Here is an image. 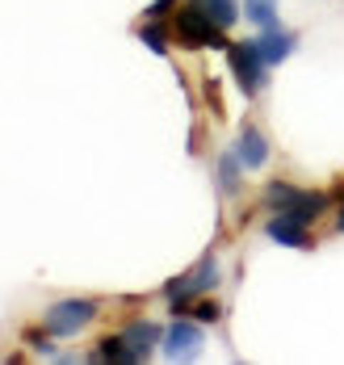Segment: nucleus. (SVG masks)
I'll list each match as a JSON object with an SVG mask.
<instances>
[{"instance_id": "obj_13", "label": "nucleus", "mask_w": 344, "mask_h": 365, "mask_svg": "<svg viewBox=\"0 0 344 365\" xmlns=\"http://www.w3.org/2000/svg\"><path fill=\"white\" fill-rule=\"evenodd\" d=\"M206 13H210V21L214 26H223V30H231L239 17H244V9H239V0H197Z\"/></svg>"}, {"instance_id": "obj_6", "label": "nucleus", "mask_w": 344, "mask_h": 365, "mask_svg": "<svg viewBox=\"0 0 344 365\" xmlns=\"http://www.w3.org/2000/svg\"><path fill=\"white\" fill-rule=\"evenodd\" d=\"M202 344H206V336H202V324L197 319H185V315H177L172 319V328L164 331V357L168 361H189L202 353Z\"/></svg>"}, {"instance_id": "obj_12", "label": "nucleus", "mask_w": 344, "mask_h": 365, "mask_svg": "<svg viewBox=\"0 0 344 365\" xmlns=\"http://www.w3.org/2000/svg\"><path fill=\"white\" fill-rule=\"evenodd\" d=\"M93 361H118V365H135V353L126 349V340H122V331L118 336H105L97 349H93Z\"/></svg>"}, {"instance_id": "obj_1", "label": "nucleus", "mask_w": 344, "mask_h": 365, "mask_svg": "<svg viewBox=\"0 0 344 365\" xmlns=\"http://www.w3.org/2000/svg\"><path fill=\"white\" fill-rule=\"evenodd\" d=\"M261 197H265V210L290 215V219L306 222V227L319 219L323 210H332V197H328V193H319V189H298V185H290V181H269Z\"/></svg>"}, {"instance_id": "obj_16", "label": "nucleus", "mask_w": 344, "mask_h": 365, "mask_svg": "<svg viewBox=\"0 0 344 365\" xmlns=\"http://www.w3.org/2000/svg\"><path fill=\"white\" fill-rule=\"evenodd\" d=\"M177 0H152L147 4V21H160V17H168V9H172Z\"/></svg>"}, {"instance_id": "obj_17", "label": "nucleus", "mask_w": 344, "mask_h": 365, "mask_svg": "<svg viewBox=\"0 0 344 365\" xmlns=\"http://www.w3.org/2000/svg\"><path fill=\"white\" fill-rule=\"evenodd\" d=\"M336 231L344 235V197H340V206H336Z\"/></svg>"}, {"instance_id": "obj_3", "label": "nucleus", "mask_w": 344, "mask_h": 365, "mask_svg": "<svg viewBox=\"0 0 344 365\" xmlns=\"http://www.w3.org/2000/svg\"><path fill=\"white\" fill-rule=\"evenodd\" d=\"M97 315H101V307L93 298H63V302L46 307L42 328H46V336H55V340H68V336H80Z\"/></svg>"}, {"instance_id": "obj_5", "label": "nucleus", "mask_w": 344, "mask_h": 365, "mask_svg": "<svg viewBox=\"0 0 344 365\" xmlns=\"http://www.w3.org/2000/svg\"><path fill=\"white\" fill-rule=\"evenodd\" d=\"M219 282H223V269H219V260H214V256H202L189 273H181L177 282H168V286H164V298H168V302H172V311H177L181 302H189V298H197V294L214 290Z\"/></svg>"}, {"instance_id": "obj_8", "label": "nucleus", "mask_w": 344, "mask_h": 365, "mask_svg": "<svg viewBox=\"0 0 344 365\" xmlns=\"http://www.w3.org/2000/svg\"><path fill=\"white\" fill-rule=\"evenodd\" d=\"M122 340H126V349L135 353V361H147L155 353V344L164 340V328L152 324V319H135V324L122 328Z\"/></svg>"}, {"instance_id": "obj_11", "label": "nucleus", "mask_w": 344, "mask_h": 365, "mask_svg": "<svg viewBox=\"0 0 344 365\" xmlns=\"http://www.w3.org/2000/svg\"><path fill=\"white\" fill-rule=\"evenodd\" d=\"M244 17H248L256 30H277V26H281L277 0H244Z\"/></svg>"}, {"instance_id": "obj_10", "label": "nucleus", "mask_w": 344, "mask_h": 365, "mask_svg": "<svg viewBox=\"0 0 344 365\" xmlns=\"http://www.w3.org/2000/svg\"><path fill=\"white\" fill-rule=\"evenodd\" d=\"M256 51H261V59H265L269 68H277L281 59H290L294 55V46H298V34H286L281 26L277 30H256Z\"/></svg>"}, {"instance_id": "obj_9", "label": "nucleus", "mask_w": 344, "mask_h": 365, "mask_svg": "<svg viewBox=\"0 0 344 365\" xmlns=\"http://www.w3.org/2000/svg\"><path fill=\"white\" fill-rule=\"evenodd\" d=\"M265 235L273 244H281V248H311V227L290 219V215H273L265 222Z\"/></svg>"}, {"instance_id": "obj_15", "label": "nucleus", "mask_w": 344, "mask_h": 365, "mask_svg": "<svg viewBox=\"0 0 344 365\" xmlns=\"http://www.w3.org/2000/svg\"><path fill=\"white\" fill-rule=\"evenodd\" d=\"M139 42H143L147 51H155V55H168V30H164L160 21H147V26L139 30Z\"/></svg>"}, {"instance_id": "obj_14", "label": "nucleus", "mask_w": 344, "mask_h": 365, "mask_svg": "<svg viewBox=\"0 0 344 365\" xmlns=\"http://www.w3.org/2000/svg\"><path fill=\"white\" fill-rule=\"evenodd\" d=\"M239 155L235 151H227V155H219V189L223 193H239Z\"/></svg>"}, {"instance_id": "obj_7", "label": "nucleus", "mask_w": 344, "mask_h": 365, "mask_svg": "<svg viewBox=\"0 0 344 365\" xmlns=\"http://www.w3.org/2000/svg\"><path fill=\"white\" fill-rule=\"evenodd\" d=\"M235 155H239L244 173L265 168V164H269V139H265V130H261V126H244V130H239V139H235Z\"/></svg>"}, {"instance_id": "obj_4", "label": "nucleus", "mask_w": 344, "mask_h": 365, "mask_svg": "<svg viewBox=\"0 0 344 365\" xmlns=\"http://www.w3.org/2000/svg\"><path fill=\"white\" fill-rule=\"evenodd\" d=\"M227 63H231L235 84L244 88V97H256V93L269 84V63L261 59L256 42H231L227 46Z\"/></svg>"}, {"instance_id": "obj_2", "label": "nucleus", "mask_w": 344, "mask_h": 365, "mask_svg": "<svg viewBox=\"0 0 344 365\" xmlns=\"http://www.w3.org/2000/svg\"><path fill=\"white\" fill-rule=\"evenodd\" d=\"M172 34H177V42L185 46V51H202V46H214V51H227V30L223 26H214L210 21V13L197 4V0H189V4H181L177 13H172Z\"/></svg>"}]
</instances>
